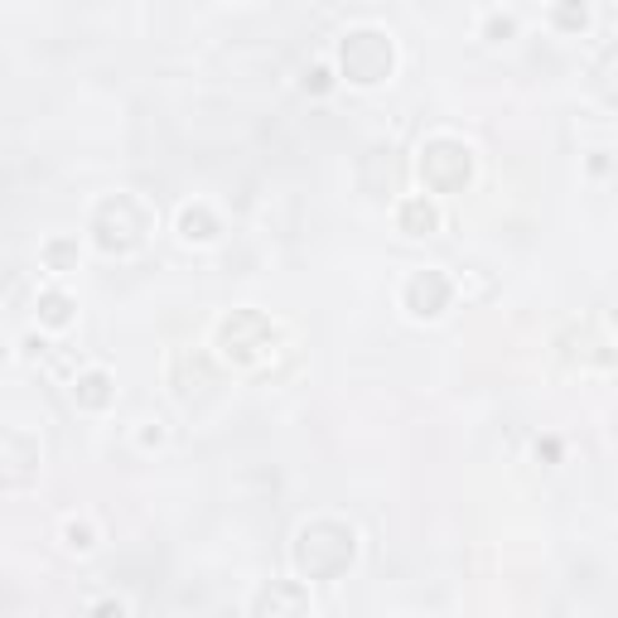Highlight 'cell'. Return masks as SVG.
<instances>
[{
  "label": "cell",
  "mask_w": 618,
  "mask_h": 618,
  "mask_svg": "<svg viewBox=\"0 0 618 618\" xmlns=\"http://www.w3.org/2000/svg\"><path fill=\"white\" fill-rule=\"evenodd\" d=\"M512 34H517V20L503 15V10H493V15L483 20V39H489V44H507Z\"/></svg>",
  "instance_id": "17"
},
{
  "label": "cell",
  "mask_w": 618,
  "mask_h": 618,
  "mask_svg": "<svg viewBox=\"0 0 618 618\" xmlns=\"http://www.w3.org/2000/svg\"><path fill=\"white\" fill-rule=\"evenodd\" d=\"M150 228H155V213L136 199V193H112V199H102L97 213H92V242L107 256H130L150 237Z\"/></svg>",
  "instance_id": "2"
},
{
  "label": "cell",
  "mask_w": 618,
  "mask_h": 618,
  "mask_svg": "<svg viewBox=\"0 0 618 618\" xmlns=\"http://www.w3.org/2000/svg\"><path fill=\"white\" fill-rule=\"evenodd\" d=\"M34 314H39V324H44V328H63V324L73 320V300L63 295V291H39Z\"/></svg>",
  "instance_id": "13"
},
{
  "label": "cell",
  "mask_w": 618,
  "mask_h": 618,
  "mask_svg": "<svg viewBox=\"0 0 618 618\" xmlns=\"http://www.w3.org/2000/svg\"><path fill=\"white\" fill-rule=\"evenodd\" d=\"M305 87H310V92H328V87H334V77H328L324 63H314V69L305 73Z\"/></svg>",
  "instance_id": "18"
},
{
  "label": "cell",
  "mask_w": 618,
  "mask_h": 618,
  "mask_svg": "<svg viewBox=\"0 0 618 618\" xmlns=\"http://www.w3.org/2000/svg\"><path fill=\"white\" fill-rule=\"evenodd\" d=\"M169 383H175V397L189 401L193 391H208L218 383L213 367H208V358H193V353H179L175 358V373H169Z\"/></svg>",
  "instance_id": "10"
},
{
  "label": "cell",
  "mask_w": 618,
  "mask_h": 618,
  "mask_svg": "<svg viewBox=\"0 0 618 618\" xmlns=\"http://www.w3.org/2000/svg\"><path fill=\"white\" fill-rule=\"evenodd\" d=\"M275 338H281V334H275V324L261 310H232L228 320L218 324L213 348L232 367H256V363H266L275 353Z\"/></svg>",
  "instance_id": "3"
},
{
  "label": "cell",
  "mask_w": 618,
  "mask_h": 618,
  "mask_svg": "<svg viewBox=\"0 0 618 618\" xmlns=\"http://www.w3.org/2000/svg\"><path fill=\"white\" fill-rule=\"evenodd\" d=\"M49 271H77V242L73 237H54V242H44V252H39Z\"/></svg>",
  "instance_id": "15"
},
{
  "label": "cell",
  "mask_w": 618,
  "mask_h": 618,
  "mask_svg": "<svg viewBox=\"0 0 618 618\" xmlns=\"http://www.w3.org/2000/svg\"><path fill=\"white\" fill-rule=\"evenodd\" d=\"M160 440H165L160 420H150V430H140V444H160Z\"/></svg>",
  "instance_id": "19"
},
{
  "label": "cell",
  "mask_w": 618,
  "mask_h": 618,
  "mask_svg": "<svg viewBox=\"0 0 618 618\" xmlns=\"http://www.w3.org/2000/svg\"><path fill=\"white\" fill-rule=\"evenodd\" d=\"M401 305H406L411 320H440V314L454 305V281L444 271H436V266L416 271L411 281L401 285Z\"/></svg>",
  "instance_id": "6"
},
{
  "label": "cell",
  "mask_w": 618,
  "mask_h": 618,
  "mask_svg": "<svg viewBox=\"0 0 618 618\" xmlns=\"http://www.w3.org/2000/svg\"><path fill=\"white\" fill-rule=\"evenodd\" d=\"M63 546L87 556V551L97 546V527H92V522H69V527H63Z\"/></svg>",
  "instance_id": "16"
},
{
  "label": "cell",
  "mask_w": 618,
  "mask_h": 618,
  "mask_svg": "<svg viewBox=\"0 0 618 618\" xmlns=\"http://www.w3.org/2000/svg\"><path fill=\"white\" fill-rule=\"evenodd\" d=\"M420 179L430 193H464L473 179V150L454 136H436L420 146Z\"/></svg>",
  "instance_id": "5"
},
{
  "label": "cell",
  "mask_w": 618,
  "mask_h": 618,
  "mask_svg": "<svg viewBox=\"0 0 618 618\" xmlns=\"http://www.w3.org/2000/svg\"><path fill=\"white\" fill-rule=\"evenodd\" d=\"M179 237H184V242H199V247L213 242V237H218V218L208 213L203 203H189V208L179 213Z\"/></svg>",
  "instance_id": "12"
},
{
  "label": "cell",
  "mask_w": 618,
  "mask_h": 618,
  "mask_svg": "<svg viewBox=\"0 0 618 618\" xmlns=\"http://www.w3.org/2000/svg\"><path fill=\"white\" fill-rule=\"evenodd\" d=\"M551 24L565 34H580V30H589V6L585 0H556L551 6Z\"/></svg>",
  "instance_id": "14"
},
{
  "label": "cell",
  "mask_w": 618,
  "mask_h": 618,
  "mask_svg": "<svg viewBox=\"0 0 618 618\" xmlns=\"http://www.w3.org/2000/svg\"><path fill=\"white\" fill-rule=\"evenodd\" d=\"M614 436H618V411H614Z\"/></svg>",
  "instance_id": "21"
},
{
  "label": "cell",
  "mask_w": 618,
  "mask_h": 618,
  "mask_svg": "<svg viewBox=\"0 0 618 618\" xmlns=\"http://www.w3.org/2000/svg\"><path fill=\"white\" fill-rule=\"evenodd\" d=\"M338 69H344L348 83L377 87L391 77V69H397V44H391L387 30H373V24L348 30L344 44H338Z\"/></svg>",
  "instance_id": "4"
},
{
  "label": "cell",
  "mask_w": 618,
  "mask_h": 618,
  "mask_svg": "<svg viewBox=\"0 0 618 618\" xmlns=\"http://www.w3.org/2000/svg\"><path fill=\"white\" fill-rule=\"evenodd\" d=\"M310 609V589L305 585H271V589H261V595L252 599V614H305Z\"/></svg>",
  "instance_id": "11"
},
{
  "label": "cell",
  "mask_w": 618,
  "mask_h": 618,
  "mask_svg": "<svg viewBox=\"0 0 618 618\" xmlns=\"http://www.w3.org/2000/svg\"><path fill=\"white\" fill-rule=\"evenodd\" d=\"M397 228L406 237H436L440 232V208L426 199V193H411V199H401L397 208Z\"/></svg>",
  "instance_id": "9"
},
{
  "label": "cell",
  "mask_w": 618,
  "mask_h": 618,
  "mask_svg": "<svg viewBox=\"0 0 618 618\" xmlns=\"http://www.w3.org/2000/svg\"><path fill=\"white\" fill-rule=\"evenodd\" d=\"M585 6H589V0H585Z\"/></svg>",
  "instance_id": "22"
},
{
  "label": "cell",
  "mask_w": 618,
  "mask_h": 618,
  "mask_svg": "<svg viewBox=\"0 0 618 618\" xmlns=\"http://www.w3.org/2000/svg\"><path fill=\"white\" fill-rule=\"evenodd\" d=\"M295 570L305 580H338L348 575V565L358 561V532L338 517H314L295 536Z\"/></svg>",
  "instance_id": "1"
},
{
  "label": "cell",
  "mask_w": 618,
  "mask_h": 618,
  "mask_svg": "<svg viewBox=\"0 0 618 618\" xmlns=\"http://www.w3.org/2000/svg\"><path fill=\"white\" fill-rule=\"evenodd\" d=\"M97 614H126V604H122V599H102Z\"/></svg>",
  "instance_id": "20"
},
{
  "label": "cell",
  "mask_w": 618,
  "mask_h": 618,
  "mask_svg": "<svg viewBox=\"0 0 618 618\" xmlns=\"http://www.w3.org/2000/svg\"><path fill=\"white\" fill-rule=\"evenodd\" d=\"M561 358L570 367H580V373H599V367H614V348L604 344V338L595 334L589 324H570L565 334L556 338Z\"/></svg>",
  "instance_id": "7"
},
{
  "label": "cell",
  "mask_w": 618,
  "mask_h": 618,
  "mask_svg": "<svg viewBox=\"0 0 618 618\" xmlns=\"http://www.w3.org/2000/svg\"><path fill=\"white\" fill-rule=\"evenodd\" d=\"M73 401L83 406V411H107L116 401V383L112 373H102V367H87V373L73 377Z\"/></svg>",
  "instance_id": "8"
}]
</instances>
